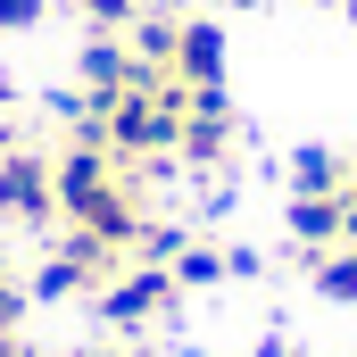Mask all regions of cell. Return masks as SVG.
Listing matches in <instances>:
<instances>
[{"label": "cell", "mask_w": 357, "mask_h": 357, "mask_svg": "<svg viewBox=\"0 0 357 357\" xmlns=\"http://www.w3.org/2000/svg\"><path fill=\"white\" fill-rule=\"evenodd\" d=\"M258 357H291V349H282V341H258Z\"/></svg>", "instance_id": "12"}, {"label": "cell", "mask_w": 357, "mask_h": 357, "mask_svg": "<svg viewBox=\"0 0 357 357\" xmlns=\"http://www.w3.org/2000/svg\"><path fill=\"white\" fill-rule=\"evenodd\" d=\"M341 17H349V25H357V0H341Z\"/></svg>", "instance_id": "13"}, {"label": "cell", "mask_w": 357, "mask_h": 357, "mask_svg": "<svg viewBox=\"0 0 357 357\" xmlns=\"http://www.w3.org/2000/svg\"><path fill=\"white\" fill-rule=\"evenodd\" d=\"M341 208H349V191H291L282 225H291V241L316 258V250H341Z\"/></svg>", "instance_id": "5"}, {"label": "cell", "mask_w": 357, "mask_h": 357, "mask_svg": "<svg viewBox=\"0 0 357 357\" xmlns=\"http://www.w3.org/2000/svg\"><path fill=\"white\" fill-rule=\"evenodd\" d=\"M349 191H357V150H349Z\"/></svg>", "instance_id": "14"}, {"label": "cell", "mask_w": 357, "mask_h": 357, "mask_svg": "<svg viewBox=\"0 0 357 357\" xmlns=\"http://www.w3.org/2000/svg\"><path fill=\"white\" fill-rule=\"evenodd\" d=\"M25 25H42V0H0V33H25Z\"/></svg>", "instance_id": "11"}, {"label": "cell", "mask_w": 357, "mask_h": 357, "mask_svg": "<svg viewBox=\"0 0 357 357\" xmlns=\"http://www.w3.org/2000/svg\"><path fill=\"white\" fill-rule=\"evenodd\" d=\"M75 8H84V25H91V33H125V25L142 17V0H75Z\"/></svg>", "instance_id": "9"}, {"label": "cell", "mask_w": 357, "mask_h": 357, "mask_svg": "<svg viewBox=\"0 0 357 357\" xmlns=\"http://www.w3.org/2000/svg\"><path fill=\"white\" fill-rule=\"evenodd\" d=\"M0 225H59V150H42L25 125L0 116Z\"/></svg>", "instance_id": "1"}, {"label": "cell", "mask_w": 357, "mask_h": 357, "mask_svg": "<svg viewBox=\"0 0 357 357\" xmlns=\"http://www.w3.org/2000/svg\"><path fill=\"white\" fill-rule=\"evenodd\" d=\"M8 357H42V349H8Z\"/></svg>", "instance_id": "17"}, {"label": "cell", "mask_w": 357, "mask_h": 357, "mask_svg": "<svg viewBox=\"0 0 357 357\" xmlns=\"http://www.w3.org/2000/svg\"><path fill=\"white\" fill-rule=\"evenodd\" d=\"M333 8H341V0H333Z\"/></svg>", "instance_id": "19"}, {"label": "cell", "mask_w": 357, "mask_h": 357, "mask_svg": "<svg viewBox=\"0 0 357 357\" xmlns=\"http://www.w3.org/2000/svg\"><path fill=\"white\" fill-rule=\"evenodd\" d=\"M225 250H191V241H183V258H175V282L183 291H208V282H225Z\"/></svg>", "instance_id": "8"}, {"label": "cell", "mask_w": 357, "mask_h": 357, "mask_svg": "<svg viewBox=\"0 0 357 357\" xmlns=\"http://www.w3.org/2000/svg\"><path fill=\"white\" fill-rule=\"evenodd\" d=\"M175 299H183L175 266H125L116 282H108V291H100V316H108L116 333H142V324H158Z\"/></svg>", "instance_id": "2"}, {"label": "cell", "mask_w": 357, "mask_h": 357, "mask_svg": "<svg viewBox=\"0 0 357 357\" xmlns=\"http://www.w3.org/2000/svg\"><path fill=\"white\" fill-rule=\"evenodd\" d=\"M233 100H225V84H208V91H191V108H183V142H175V158L183 167H225L233 158Z\"/></svg>", "instance_id": "3"}, {"label": "cell", "mask_w": 357, "mask_h": 357, "mask_svg": "<svg viewBox=\"0 0 357 357\" xmlns=\"http://www.w3.org/2000/svg\"><path fill=\"white\" fill-rule=\"evenodd\" d=\"M183 91H208V84H225V25L216 17H183L175 25V67H167Z\"/></svg>", "instance_id": "4"}, {"label": "cell", "mask_w": 357, "mask_h": 357, "mask_svg": "<svg viewBox=\"0 0 357 357\" xmlns=\"http://www.w3.org/2000/svg\"><path fill=\"white\" fill-rule=\"evenodd\" d=\"M233 8H258V0H233Z\"/></svg>", "instance_id": "18"}, {"label": "cell", "mask_w": 357, "mask_h": 357, "mask_svg": "<svg viewBox=\"0 0 357 357\" xmlns=\"http://www.w3.org/2000/svg\"><path fill=\"white\" fill-rule=\"evenodd\" d=\"M0 282H8V250H0Z\"/></svg>", "instance_id": "16"}, {"label": "cell", "mask_w": 357, "mask_h": 357, "mask_svg": "<svg viewBox=\"0 0 357 357\" xmlns=\"http://www.w3.org/2000/svg\"><path fill=\"white\" fill-rule=\"evenodd\" d=\"M17 324H25V291H17V282H0V357L17 349Z\"/></svg>", "instance_id": "10"}, {"label": "cell", "mask_w": 357, "mask_h": 357, "mask_svg": "<svg viewBox=\"0 0 357 357\" xmlns=\"http://www.w3.org/2000/svg\"><path fill=\"white\" fill-rule=\"evenodd\" d=\"M84 357H125V349H84Z\"/></svg>", "instance_id": "15"}, {"label": "cell", "mask_w": 357, "mask_h": 357, "mask_svg": "<svg viewBox=\"0 0 357 357\" xmlns=\"http://www.w3.org/2000/svg\"><path fill=\"white\" fill-rule=\"evenodd\" d=\"M316 291H324V299H333V307H357V250L349 241H341V250H316Z\"/></svg>", "instance_id": "6"}, {"label": "cell", "mask_w": 357, "mask_h": 357, "mask_svg": "<svg viewBox=\"0 0 357 357\" xmlns=\"http://www.w3.org/2000/svg\"><path fill=\"white\" fill-rule=\"evenodd\" d=\"M291 191H349V158L341 150H299L291 158Z\"/></svg>", "instance_id": "7"}]
</instances>
